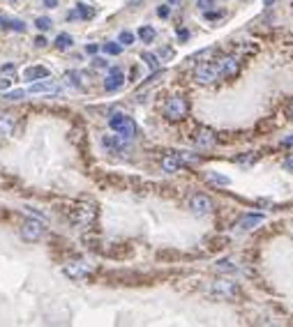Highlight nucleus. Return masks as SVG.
I'll return each instance as SVG.
<instances>
[{
    "label": "nucleus",
    "mask_w": 293,
    "mask_h": 327,
    "mask_svg": "<svg viewBox=\"0 0 293 327\" xmlns=\"http://www.w3.org/2000/svg\"><path fill=\"white\" fill-rule=\"evenodd\" d=\"M67 216H70V221L74 226H79V228H93L95 219H97V207L93 205V203H74L72 205V210L67 212Z\"/></svg>",
    "instance_id": "nucleus-1"
},
{
    "label": "nucleus",
    "mask_w": 293,
    "mask_h": 327,
    "mask_svg": "<svg viewBox=\"0 0 293 327\" xmlns=\"http://www.w3.org/2000/svg\"><path fill=\"white\" fill-rule=\"evenodd\" d=\"M187 113H190V101L185 97H169L166 104H164V118L169 122H180V120L187 118Z\"/></svg>",
    "instance_id": "nucleus-2"
},
{
    "label": "nucleus",
    "mask_w": 293,
    "mask_h": 327,
    "mask_svg": "<svg viewBox=\"0 0 293 327\" xmlns=\"http://www.w3.org/2000/svg\"><path fill=\"white\" fill-rule=\"evenodd\" d=\"M109 127L113 129V132H118L122 138H134L136 136V124L134 120L130 118V115L125 113H111V118H109Z\"/></svg>",
    "instance_id": "nucleus-3"
},
{
    "label": "nucleus",
    "mask_w": 293,
    "mask_h": 327,
    "mask_svg": "<svg viewBox=\"0 0 293 327\" xmlns=\"http://www.w3.org/2000/svg\"><path fill=\"white\" fill-rule=\"evenodd\" d=\"M217 78H219V67L213 60H205V62H201L199 67L194 69V81L199 83V85H213Z\"/></svg>",
    "instance_id": "nucleus-4"
},
{
    "label": "nucleus",
    "mask_w": 293,
    "mask_h": 327,
    "mask_svg": "<svg viewBox=\"0 0 293 327\" xmlns=\"http://www.w3.org/2000/svg\"><path fill=\"white\" fill-rule=\"evenodd\" d=\"M217 67H219V76L226 78V81H233V78L240 76V58H236V55H224V58L217 60Z\"/></svg>",
    "instance_id": "nucleus-5"
},
{
    "label": "nucleus",
    "mask_w": 293,
    "mask_h": 327,
    "mask_svg": "<svg viewBox=\"0 0 293 327\" xmlns=\"http://www.w3.org/2000/svg\"><path fill=\"white\" fill-rule=\"evenodd\" d=\"M62 272H65V276H70V279L81 281L93 272V263L83 260V258H74V260H70L65 267H62Z\"/></svg>",
    "instance_id": "nucleus-6"
},
{
    "label": "nucleus",
    "mask_w": 293,
    "mask_h": 327,
    "mask_svg": "<svg viewBox=\"0 0 293 327\" xmlns=\"http://www.w3.org/2000/svg\"><path fill=\"white\" fill-rule=\"evenodd\" d=\"M21 237L26 242H39L44 237V224L37 219H26L21 224Z\"/></svg>",
    "instance_id": "nucleus-7"
},
{
    "label": "nucleus",
    "mask_w": 293,
    "mask_h": 327,
    "mask_svg": "<svg viewBox=\"0 0 293 327\" xmlns=\"http://www.w3.org/2000/svg\"><path fill=\"white\" fill-rule=\"evenodd\" d=\"M238 284L236 281H231V279H217V281H213V295L215 297H222V299H233V297H238Z\"/></svg>",
    "instance_id": "nucleus-8"
},
{
    "label": "nucleus",
    "mask_w": 293,
    "mask_h": 327,
    "mask_svg": "<svg viewBox=\"0 0 293 327\" xmlns=\"http://www.w3.org/2000/svg\"><path fill=\"white\" fill-rule=\"evenodd\" d=\"M190 210L194 212V214H210V212H213V201H210V196H205V193H194V196L190 198Z\"/></svg>",
    "instance_id": "nucleus-9"
},
{
    "label": "nucleus",
    "mask_w": 293,
    "mask_h": 327,
    "mask_svg": "<svg viewBox=\"0 0 293 327\" xmlns=\"http://www.w3.org/2000/svg\"><path fill=\"white\" fill-rule=\"evenodd\" d=\"M122 83H125V74H122L118 67L109 69V76L104 78V88H107V92H113V90H118V88H122Z\"/></svg>",
    "instance_id": "nucleus-10"
},
{
    "label": "nucleus",
    "mask_w": 293,
    "mask_h": 327,
    "mask_svg": "<svg viewBox=\"0 0 293 327\" xmlns=\"http://www.w3.org/2000/svg\"><path fill=\"white\" fill-rule=\"evenodd\" d=\"M194 143L199 147H210L213 143H217V134L208 127H201V129H196V134H194Z\"/></svg>",
    "instance_id": "nucleus-11"
},
{
    "label": "nucleus",
    "mask_w": 293,
    "mask_h": 327,
    "mask_svg": "<svg viewBox=\"0 0 293 327\" xmlns=\"http://www.w3.org/2000/svg\"><path fill=\"white\" fill-rule=\"evenodd\" d=\"M180 166H182V159H180V155H178V152H166V155H164V159H162L164 173H178V170H180Z\"/></svg>",
    "instance_id": "nucleus-12"
},
{
    "label": "nucleus",
    "mask_w": 293,
    "mask_h": 327,
    "mask_svg": "<svg viewBox=\"0 0 293 327\" xmlns=\"http://www.w3.org/2000/svg\"><path fill=\"white\" fill-rule=\"evenodd\" d=\"M58 85L53 81H42L39 78V83H33V85L26 90V95H47V92H56Z\"/></svg>",
    "instance_id": "nucleus-13"
},
{
    "label": "nucleus",
    "mask_w": 293,
    "mask_h": 327,
    "mask_svg": "<svg viewBox=\"0 0 293 327\" xmlns=\"http://www.w3.org/2000/svg\"><path fill=\"white\" fill-rule=\"evenodd\" d=\"M261 221H263V214H245V216H242V219L236 224V228L245 233V230H252L254 226H259Z\"/></svg>",
    "instance_id": "nucleus-14"
},
{
    "label": "nucleus",
    "mask_w": 293,
    "mask_h": 327,
    "mask_svg": "<svg viewBox=\"0 0 293 327\" xmlns=\"http://www.w3.org/2000/svg\"><path fill=\"white\" fill-rule=\"evenodd\" d=\"M14 124H16L14 115H7V113L0 115V136L3 138L12 136V134H14Z\"/></svg>",
    "instance_id": "nucleus-15"
},
{
    "label": "nucleus",
    "mask_w": 293,
    "mask_h": 327,
    "mask_svg": "<svg viewBox=\"0 0 293 327\" xmlns=\"http://www.w3.org/2000/svg\"><path fill=\"white\" fill-rule=\"evenodd\" d=\"M93 16H95V9L90 7V5H83V3H81L74 12L67 14V18H70V21H74V18H93Z\"/></svg>",
    "instance_id": "nucleus-16"
},
{
    "label": "nucleus",
    "mask_w": 293,
    "mask_h": 327,
    "mask_svg": "<svg viewBox=\"0 0 293 327\" xmlns=\"http://www.w3.org/2000/svg\"><path fill=\"white\" fill-rule=\"evenodd\" d=\"M49 74H51V72H49L47 67H39V64H37V67L26 69L24 76H26V81H39V78H49Z\"/></svg>",
    "instance_id": "nucleus-17"
},
{
    "label": "nucleus",
    "mask_w": 293,
    "mask_h": 327,
    "mask_svg": "<svg viewBox=\"0 0 293 327\" xmlns=\"http://www.w3.org/2000/svg\"><path fill=\"white\" fill-rule=\"evenodd\" d=\"M83 78H86V74H81V72H67L65 74V83L67 85H72V88H81L83 90Z\"/></svg>",
    "instance_id": "nucleus-18"
},
{
    "label": "nucleus",
    "mask_w": 293,
    "mask_h": 327,
    "mask_svg": "<svg viewBox=\"0 0 293 327\" xmlns=\"http://www.w3.org/2000/svg\"><path fill=\"white\" fill-rule=\"evenodd\" d=\"M205 180H208L210 184H217V187H228V184H231V178H226V175H222V173H215V170L205 173Z\"/></svg>",
    "instance_id": "nucleus-19"
},
{
    "label": "nucleus",
    "mask_w": 293,
    "mask_h": 327,
    "mask_svg": "<svg viewBox=\"0 0 293 327\" xmlns=\"http://www.w3.org/2000/svg\"><path fill=\"white\" fill-rule=\"evenodd\" d=\"M275 127H277V122L275 120H270V118H263V120H259V124H256V134H270V132H275Z\"/></svg>",
    "instance_id": "nucleus-20"
},
{
    "label": "nucleus",
    "mask_w": 293,
    "mask_h": 327,
    "mask_svg": "<svg viewBox=\"0 0 293 327\" xmlns=\"http://www.w3.org/2000/svg\"><path fill=\"white\" fill-rule=\"evenodd\" d=\"M256 159H259V155H256V152H247V155L236 157V164H238V166H252Z\"/></svg>",
    "instance_id": "nucleus-21"
},
{
    "label": "nucleus",
    "mask_w": 293,
    "mask_h": 327,
    "mask_svg": "<svg viewBox=\"0 0 293 327\" xmlns=\"http://www.w3.org/2000/svg\"><path fill=\"white\" fill-rule=\"evenodd\" d=\"M102 49H104V53H109V55H120L122 44H120V41H107Z\"/></svg>",
    "instance_id": "nucleus-22"
},
{
    "label": "nucleus",
    "mask_w": 293,
    "mask_h": 327,
    "mask_svg": "<svg viewBox=\"0 0 293 327\" xmlns=\"http://www.w3.org/2000/svg\"><path fill=\"white\" fill-rule=\"evenodd\" d=\"M56 46H58V49H60V51L70 49V46H72V37L67 35V32H60V35L56 37Z\"/></svg>",
    "instance_id": "nucleus-23"
},
{
    "label": "nucleus",
    "mask_w": 293,
    "mask_h": 327,
    "mask_svg": "<svg viewBox=\"0 0 293 327\" xmlns=\"http://www.w3.org/2000/svg\"><path fill=\"white\" fill-rule=\"evenodd\" d=\"M139 37L145 41V44H150V41L155 39V28H150V26H141V30H139Z\"/></svg>",
    "instance_id": "nucleus-24"
},
{
    "label": "nucleus",
    "mask_w": 293,
    "mask_h": 327,
    "mask_svg": "<svg viewBox=\"0 0 293 327\" xmlns=\"http://www.w3.org/2000/svg\"><path fill=\"white\" fill-rule=\"evenodd\" d=\"M141 58L145 60V64H148L150 69H155V72H157V67H159V62H157V55H153V53H143V55H141Z\"/></svg>",
    "instance_id": "nucleus-25"
},
{
    "label": "nucleus",
    "mask_w": 293,
    "mask_h": 327,
    "mask_svg": "<svg viewBox=\"0 0 293 327\" xmlns=\"http://www.w3.org/2000/svg\"><path fill=\"white\" fill-rule=\"evenodd\" d=\"M35 26H37V30H49L53 23H51V18H49V16H39L37 21H35Z\"/></svg>",
    "instance_id": "nucleus-26"
},
{
    "label": "nucleus",
    "mask_w": 293,
    "mask_h": 327,
    "mask_svg": "<svg viewBox=\"0 0 293 327\" xmlns=\"http://www.w3.org/2000/svg\"><path fill=\"white\" fill-rule=\"evenodd\" d=\"M210 244H213V251H217V249H224L228 244V237H215V239H210Z\"/></svg>",
    "instance_id": "nucleus-27"
},
{
    "label": "nucleus",
    "mask_w": 293,
    "mask_h": 327,
    "mask_svg": "<svg viewBox=\"0 0 293 327\" xmlns=\"http://www.w3.org/2000/svg\"><path fill=\"white\" fill-rule=\"evenodd\" d=\"M7 28H10V30H16V32H24V30H26V23L16 18V21H10V23H7Z\"/></svg>",
    "instance_id": "nucleus-28"
},
{
    "label": "nucleus",
    "mask_w": 293,
    "mask_h": 327,
    "mask_svg": "<svg viewBox=\"0 0 293 327\" xmlns=\"http://www.w3.org/2000/svg\"><path fill=\"white\" fill-rule=\"evenodd\" d=\"M132 41H134V35H132V32H127V30H122L120 32V44L122 46H130Z\"/></svg>",
    "instance_id": "nucleus-29"
},
{
    "label": "nucleus",
    "mask_w": 293,
    "mask_h": 327,
    "mask_svg": "<svg viewBox=\"0 0 293 327\" xmlns=\"http://www.w3.org/2000/svg\"><path fill=\"white\" fill-rule=\"evenodd\" d=\"M24 95H26V90H14V92H7L5 99H7V101H16V99H21Z\"/></svg>",
    "instance_id": "nucleus-30"
},
{
    "label": "nucleus",
    "mask_w": 293,
    "mask_h": 327,
    "mask_svg": "<svg viewBox=\"0 0 293 327\" xmlns=\"http://www.w3.org/2000/svg\"><path fill=\"white\" fill-rule=\"evenodd\" d=\"M217 265H219V270H228V272H233V270H236V265H233L231 260H219Z\"/></svg>",
    "instance_id": "nucleus-31"
},
{
    "label": "nucleus",
    "mask_w": 293,
    "mask_h": 327,
    "mask_svg": "<svg viewBox=\"0 0 293 327\" xmlns=\"http://www.w3.org/2000/svg\"><path fill=\"white\" fill-rule=\"evenodd\" d=\"M284 168L293 173V152H291V155H286V159H284Z\"/></svg>",
    "instance_id": "nucleus-32"
},
{
    "label": "nucleus",
    "mask_w": 293,
    "mask_h": 327,
    "mask_svg": "<svg viewBox=\"0 0 293 327\" xmlns=\"http://www.w3.org/2000/svg\"><path fill=\"white\" fill-rule=\"evenodd\" d=\"M10 85H12L10 78H0V92H7V90H10Z\"/></svg>",
    "instance_id": "nucleus-33"
},
{
    "label": "nucleus",
    "mask_w": 293,
    "mask_h": 327,
    "mask_svg": "<svg viewBox=\"0 0 293 327\" xmlns=\"http://www.w3.org/2000/svg\"><path fill=\"white\" fill-rule=\"evenodd\" d=\"M199 7L201 9H210V7H213V0H199Z\"/></svg>",
    "instance_id": "nucleus-34"
},
{
    "label": "nucleus",
    "mask_w": 293,
    "mask_h": 327,
    "mask_svg": "<svg viewBox=\"0 0 293 327\" xmlns=\"http://www.w3.org/2000/svg\"><path fill=\"white\" fill-rule=\"evenodd\" d=\"M93 64H95V67H107V60H104V58H95Z\"/></svg>",
    "instance_id": "nucleus-35"
},
{
    "label": "nucleus",
    "mask_w": 293,
    "mask_h": 327,
    "mask_svg": "<svg viewBox=\"0 0 293 327\" xmlns=\"http://www.w3.org/2000/svg\"><path fill=\"white\" fill-rule=\"evenodd\" d=\"M157 14H159L162 18H166V16H169V7H159V9H157Z\"/></svg>",
    "instance_id": "nucleus-36"
},
{
    "label": "nucleus",
    "mask_w": 293,
    "mask_h": 327,
    "mask_svg": "<svg viewBox=\"0 0 293 327\" xmlns=\"http://www.w3.org/2000/svg\"><path fill=\"white\" fill-rule=\"evenodd\" d=\"M282 145H284V147H291V145H293V136L284 138V141H282Z\"/></svg>",
    "instance_id": "nucleus-37"
},
{
    "label": "nucleus",
    "mask_w": 293,
    "mask_h": 327,
    "mask_svg": "<svg viewBox=\"0 0 293 327\" xmlns=\"http://www.w3.org/2000/svg\"><path fill=\"white\" fill-rule=\"evenodd\" d=\"M86 51H88V53H97V44H88Z\"/></svg>",
    "instance_id": "nucleus-38"
},
{
    "label": "nucleus",
    "mask_w": 293,
    "mask_h": 327,
    "mask_svg": "<svg viewBox=\"0 0 293 327\" xmlns=\"http://www.w3.org/2000/svg\"><path fill=\"white\" fill-rule=\"evenodd\" d=\"M219 16H222L219 12H208V14H205V18H219Z\"/></svg>",
    "instance_id": "nucleus-39"
},
{
    "label": "nucleus",
    "mask_w": 293,
    "mask_h": 327,
    "mask_svg": "<svg viewBox=\"0 0 293 327\" xmlns=\"http://www.w3.org/2000/svg\"><path fill=\"white\" fill-rule=\"evenodd\" d=\"M178 37H180V39H187V37H190V32H187V30H178Z\"/></svg>",
    "instance_id": "nucleus-40"
},
{
    "label": "nucleus",
    "mask_w": 293,
    "mask_h": 327,
    "mask_svg": "<svg viewBox=\"0 0 293 327\" xmlns=\"http://www.w3.org/2000/svg\"><path fill=\"white\" fill-rule=\"evenodd\" d=\"M35 44H37V46H47V39H44V37H37V39H35Z\"/></svg>",
    "instance_id": "nucleus-41"
},
{
    "label": "nucleus",
    "mask_w": 293,
    "mask_h": 327,
    "mask_svg": "<svg viewBox=\"0 0 293 327\" xmlns=\"http://www.w3.org/2000/svg\"><path fill=\"white\" fill-rule=\"evenodd\" d=\"M44 5H47V7H56L58 0H44Z\"/></svg>",
    "instance_id": "nucleus-42"
},
{
    "label": "nucleus",
    "mask_w": 293,
    "mask_h": 327,
    "mask_svg": "<svg viewBox=\"0 0 293 327\" xmlns=\"http://www.w3.org/2000/svg\"><path fill=\"white\" fill-rule=\"evenodd\" d=\"M286 115H288V118L293 120V101H291V104H288V108H286Z\"/></svg>",
    "instance_id": "nucleus-43"
},
{
    "label": "nucleus",
    "mask_w": 293,
    "mask_h": 327,
    "mask_svg": "<svg viewBox=\"0 0 293 327\" xmlns=\"http://www.w3.org/2000/svg\"><path fill=\"white\" fill-rule=\"evenodd\" d=\"M3 72H14V64H3Z\"/></svg>",
    "instance_id": "nucleus-44"
},
{
    "label": "nucleus",
    "mask_w": 293,
    "mask_h": 327,
    "mask_svg": "<svg viewBox=\"0 0 293 327\" xmlns=\"http://www.w3.org/2000/svg\"><path fill=\"white\" fill-rule=\"evenodd\" d=\"M275 3V0H263V5H265V7H270V5H273Z\"/></svg>",
    "instance_id": "nucleus-45"
},
{
    "label": "nucleus",
    "mask_w": 293,
    "mask_h": 327,
    "mask_svg": "<svg viewBox=\"0 0 293 327\" xmlns=\"http://www.w3.org/2000/svg\"><path fill=\"white\" fill-rule=\"evenodd\" d=\"M139 3H143V0H130V5H139Z\"/></svg>",
    "instance_id": "nucleus-46"
},
{
    "label": "nucleus",
    "mask_w": 293,
    "mask_h": 327,
    "mask_svg": "<svg viewBox=\"0 0 293 327\" xmlns=\"http://www.w3.org/2000/svg\"><path fill=\"white\" fill-rule=\"evenodd\" d=\"M169 3H171V5H180V0H169Z\"/></svg>",
    "instance_id": "nucleus-47"
},
{
    "label": "nucleus",
    "mask_w": 293,
    "mask_h": 327,
    "mask_svg": "<svg viewBox=\"0 0 293 327\" xmlns=\"http://www.w3.org/2000/svg\"><path fill=\"white\" fill-rule=\"evenodd\" d=\"M3 23H5V16H3V14H0V26H3Z\"/></svg>",
    "instance_id": "nucleus-48"
}]
</instances>
